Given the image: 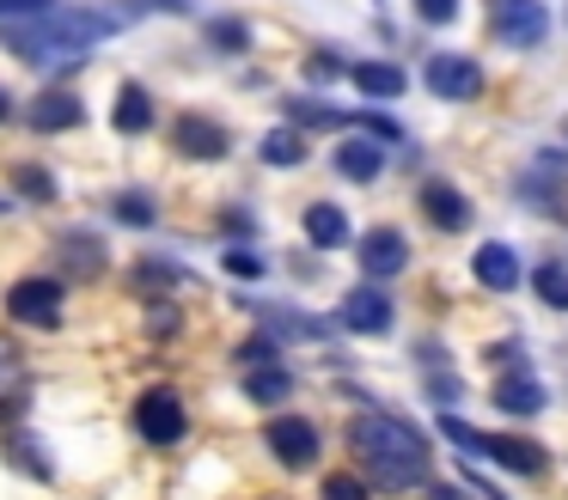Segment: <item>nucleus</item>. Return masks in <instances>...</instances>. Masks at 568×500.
Listing matches in <instances>:
<instances>
[{"instance_id": "5", "label": "nucleus", "mask_w": 568, "mask_h": 500, "mask_svg": "<svg viewBox=\"0 0 568 500\" xmlns=\"http://www.w3.org/2000/svg\"><path fill=\"white\" fill-rule=\"evenodd\" d=\"M495 37L507 49H538L550 37V7L544 0H495Z\"/></svg>"}, {"instance_id": "20", "label": "nucleus", "mask_w": 568, "mask_h": 500, "mask_svg": "<svg viewBox=\"0 0 568 500\" xmlns=\"http://www.w3.org/2000/svg\"><path fill=\"white\" fill-rule=\"evenodd\" d=\"M348 73H355V85L367 98H404V85H409V73L392 68V61H361V68H348Z\"/></svg>"}, {"instance_id": "38", "label": "nucleus", "mask_w": 568, "mask_h": 500, "mask_svg": "<svg viewBox=\"0 0 568 500\" xmlns=\"http://www.w3.org/2000/svg\"><path fill=\"white\" fill-rule=\"evenodd\" d=\"M428 500H470V494H465V488H453V482H434Z\"/></svg>"}, {"instance_id": "34", "label": "nucleus", "mask_w": 568, "mask_h": 500, "mask_svg": "<svg viewBox=\"0 0 568 500\" xmlns=\"http://www.w3.org/2000/svg\"><path fill=\"white\" fill-rule=\"evenodd\" d=\"M55 0H0V19H38V12H50Z\"/></svg>"}, {"instance_id": "11", "label": "nucleus", "mask_w": 568, "mask_h": 500, "mask_svg": "<svg viewBox=\"0 0 568 500\" xmlns=\"http://www.w3.org/2000/svg\"><path fill=\"white\" fill-rule=\"evenodd\" d=\"M343 329H355V336H385V329H392V299H385L379 287H355L343 299Z\"/></svg>"}, {"instance_id": "29", "label": "nucleus", "mask_w": 568, "mask_h": 500, "mask_svg": "<svg viewBox=\"0 0 568 500\" xmlns=\"http://www.w3.org/2000/svg\"><path fill=\"white\" fill-rule=\"evenodd\" d=\"M239 366H245V373H251V366H275V341H270V329H263V336H251L245 348H239Z\"/></svg>"}, {"instance_id": "14", "label": "nucleus", "mask_w": 568, "mask_h": 500, "mask_svg": "<svg viewBox=\"0 0 568 500\" xmlns=\"http://www.w3.org/2000/svg\"><path fill=\"white\" fill-rule=\"evenodd\" d=\"M111 122H116V134H148L153 129V98H148V85H116V104H111Z\"/></svg>"}, {"instance_id": "28", "label": "nucleus", "mask_w": 568, "mask_h": 500, "mask_svg": "<svg viewBox=\"0 0 568 500\" xmlns=\"http://www.w3.org/2000/svg\"><path fill=\"white\" fill-rule=\"evenodd\" d=\"M221 263H226V275H239V280H257V275H263V256H257V251H245V244H233V251H226Z\"/></svg>"}, {"instance_id": "12", "label": "nucleus", "mask_w": 568, "mask_h": 500, "mask_svg": "<svg viewBox=\"0 0 568 500\" xmlns=\"http://www.w3.org/2000/svg\"><path fill=\"white\" fill-rule=\"evenodd\" d=\"M422 214H428L440 232H465L470 226V202L453 190V183H440V177L422 183Z\"/></svg>"}, {"instance_id": "25", "label": "nucleus", "mask_w": 568, "mask_h": 500, "mask_svg": "<svg viewBox=\"0 0 568 500\" xmlns=\"http://www.w3.org/2000/svg\"><path fill=\"white\" fill-rule=\"evenodd\" d=\"M111 214L123 220V226H153V195H141V190H123L111 202Z\"/></svg>"}, {"instance_id": "10", "label": "nucleus", "mask_w": 568, "mask_h": 500, "mask_svg": "<svg viewBox=\"0 0 568 500\" xmlns=\"http://www.w3.org/2000/svg\"><path fill=\"white\" fill-rule=\"evenodd\" d=\"M470 275H477L489 293H514V287H519V256H514V244H501V238L477 244V256H470Z\"/></svg>"}, {"instance_id": "31", "label": "nucleus", "mask_w": 568, "mask_h": 500, "mask_svg": "<svg viewBox=\"0 0 568 500\" xmlns=\"http://www.w3.org/2000/svg\"><path fill=\"white\" fill-rule=\"evenodd\" d=\"M324 500H367V482H361V476H331V482H324Z\"/></svg>"}, {"instance_id": "8", "label": "nucleus", "mask_w": 568, "mask_h": 500, "mask_svg": "<svg viewBox=\"0 0 568 500\" xmlns=\"http://www.w3.org/2000/svg\"><path fill=\"white\" fill-rule=\"evenodd\" d=\"M263 439H270V451L287 463V470H306V463L318 458V427H312L306 415H275Z\"/></svg>"}, {"instance_id": "27", "label": "nucleus", "mask_w": 568, "mask_h": 500, "mask_svg": "<svg viewBox=\"0 0 568 500\" xmlns=\"http://www.w3.org/2000/svg\"><path fill=\"white\" fill-rule=\"evenodd\" d=\"M209 43L214 49H251V31H245V19H209Z\"/></svg>"}, {"instance_id": "24", "label": "nucleus", "mask_w": 568, "mask_h": 500, "mask_svg": "<svg viewBox=\"0 0 568 500\" xmlns=\"http://www.w3.org/2000/svg\"><path fill=\"white\" fill-rule=\"evenodd\" d=\"M287 116H294L300 129H343V122H348L336 104H306V98H294V104H287Z\"/></svg>"}, {"instance_id": "26", "label": "nucleus", "mask_w": 568, "mask_h": 500, "mask_svg": "<svg viewBox=\"0 0 568 500\" xmlns=\"http://www.w3.org/2000/svg\"><path fill=\"white\" fill-rule=\"evenodd\" d=\"M13 183H19V195H31V202H55V177L43 165H13Z\"/></svg>"}, {"instance_id": "37", "label": "nucleus", "mask_w": 568, "mask_h": 500, "mask_svg": "<svg viewBox=\"0 0 568 500\" xmlns=\"http://www.w3.org/2000/svg\"><path fill=\"white\" fill-rule=\"evenodd\" d=\"M428 390H434V397H440V402H453V397H458V378L434 373V378H428Z\"/></svg>"}, {"instance_id": "2", "label": "nucleus", "mask_w": 568, "mask_h": 500, "mask_svg": "<svg viewBox=\"0 0 568 500\" xmlns=\"http://www.w3.org/2000/svg\"><path fill=\"white\" fill-rule=\"evenodd\" d=\"M348 446H355V458L367 463V476L379 488H409L428 476V439H422V427H409L404 415H361L355 427H348Z\"/></svg>"}, {"instance_id": "15", "label": "nucleus", "mask_w": 568, "mask_h": 500, "mask_svg": "<svg viewBox=\"0 0 568 500\" xmlns=\"http://www.w3.org/2000/svg\"><path fill=\"white\" fill-rule=\"evenodd\" d=\"M331 165L343 171L348 183H373V177L385 171V153L367 141V134H355V141H343V146H336V159H331Z\"/></svg>"}, {"instance_id": "13", "label": "nucleus", "mask_w": 568, "mask_h": 500, "mask_svg": "<svg viewBox=\"0 0 568 500\" xmlns=\"http://www.w3.org/2000/svg\"><path fill=\"white\" fill-rule=\"evenodd\" d=\"M172 141H178V153H190V159H221L226 146H233V141H226V129H221V122H209V116H184Z\"/></svg>"}, {"instance_id": "32", "label": "nucleus", "mask_w": 568, "mask_h": 500, "mask_svg": "<svg viewBox=\"0 0 568 500\" xmlns=\"http://www.w3.org/2000/svg\"><path fill=\"white\" fill-rule=\"evenodd\" d=\"M416 19L422 24H453L458 19V0H416Z\"/></svg>"}, {"instance_id": "16", "label": "nucleus", "mask_w": 568, "mask_h": 500, "mask_svg": "<svg viewBox=\"0 0 568 500\" xmlns=\"http://www.w3.org/2000/svg\"><path fill=\"white\" fill-rule=\"evenodd\" d=\"M495 402H501L507 415H538L544 409V385L531 378V366H514V373L495 385Z\"/></svg>"}, {"instance_id": "21", "label": "nucleus", "mask_w": 568, "mask_h": 500, "mask_svg": "<svg viewBox=\"0 0 568 500\" xmlns=\"http://www.w3.org/2000/svg\"><path fill=\"white\" fill-rule=\"evenodd\" d=\"M257 153H263V165L294 171L300 159H306V134H300V129H270V134H263V146H257Z\"/></svg>"}, {"instance_id": "39", "label": "nucleus", "mask_w": 568, "mask_h": 500, "mask_svg": "<svg viewBox=\"0 0 568 500\" xmlns=\"http://www.w3.org/2000/svg\"><path fill=\"white\" fill-rule=\"evenodd\" d=\"M7 116H13V98H7V92H0V122H7Z\"/></svg>"}, {"instance_id": "33", "label": "nucleus", "mask_w": 568, "mask_h": 500, "mask_svg": "<svg viewBox=\"0 0 568 500\" xmlns=\"http://www.w3.org/2000/svg\"><path fill=\"white\" fill-rule=\"evenodd\" d=\"M141 287H178V280H184V268H165V263H141Z\"/></svg>"}, {"instance_id": "1", "label": "nucleus", "mask_w": 568, "mask_h": 500, "mask_svg": "<svg viewBox=\"0 0 568 500\" xmlns=\"http://www.w3.org/2000/svg\"><path fill=\"white\" fill-rule=\"evenodd\" d=\"M129 19H116V12H99V7H74V12H38V19L26 24H7V49L13 55H26L31 68H74L87 49H99L104 37H116Z\"/></svg>"}, {"instance_id": "17", "label": "nucleus", "mask_w": 568, "mask_h": 500, "mask_svg": "<svg viewBox=\"0 0 568 500\" xmlns=\"http://www.w3.org/2000/svg\"><path fill=\"white\" fill-rule=\"evenodd\" d=\"M80 116H87V110H80V98H74V92H43L38 104H31V129H43V134L74 129Z\"/></svg>"}, {"instance_id": "9", "label": "nucleus", "mask_w": 568, "mask_h": 500, "mask_svg": "<svg viewBox=\"0 0 568 500\" xmlns=\"http://www.w3.org/2000/svg\"><path fill=\"white\" fill-rule=\"evenodd\" d=\"M404 263H409V244H404V232H397V226H373L367 238H361V268H367L373 280L404 275Z\"/></svg>"}, {"instance_id": "18", "label": "nucleus", "mask_w": 568, "mask_h": 500, "mask_svg": "<svg viewBox=\"0 0 568 500\" xmlns=\"http://www.w3.org/2000/svg\"><path fill=\"white\" fill-rule=\"evenodd\" d=\"M306 238L318 244V251L348 244V214H343L336 202H312V207H306Z\"/></svg>"}, {"instance_id": "6", "label": "nucleus", "mask_w": 568, "mask_h": 500, "mask_svg": "<svg viewBox=\"0 0 568 500\" xmlns=\"http://www.w3.org/2000/svg\"><path fill=\"white\" fill-rule=\"evenodd\" d=\"M135 427H141V439H148V446H178V439H184V427H190L184 397H178V390H148V397L135 402Z\"/></svg>"}, {"instance_id": "22", "label": "nucleus", "mask_w": 568, "mask_h": 500, "mask_svg": "<svg viewBox=\"0 0 568 500\" xmlns=\"http://www.w3.org/2000/svg\"><path fill=\"white\" fill-rule=\"evenodd\" d=\"M287 390H294V378H287L282 366H251L245 373V397L251 402H282Z\"/></svg>"}, {"instance_id": "4", "label": "nucleus", "mask_w": 568, "mask_h": 500, "mask_svg": "<svg viewBox=\"0 0 568 500\" xmlns=\"http://www.w3.org/2000/svg\"><path fill=\"white\" fill-rule=\"evenodd\" d=\"M7 312H13L19 324H31V329H55V324H62V280H50V275L13 280V293H7Z\"/></svg>"}, {"instance_id": "19", "label": "nucleus", "mask_w": 568, "mask_h": 500, "mask_svg": "<svg viewBox=\"0 0 568 500\" xmlns=\"http://www.w3.org/2000/svg\"><path fill=\"white\" fill-rule=\"evenodd\" d=\"M556 183H568V153H562V159H556V153L531 159V171L519 177V195H526V202H550Z\"/></svg>"}, {"instance_id": "35", "label": "nucleus", "mask_w": 568, "mask_h": 500, "mask_svg": "<svg viewBox=\"0 0 568 500\" xmlns=\"http://www.w3.org/2000/svg\"><path fill=\"white\" fill-rule=\"evenodd\" d=\"M336 73H343V61H336V55H312L306 61V80H336Z\"/></svg>"}, {"instance_id": "36", "label": "nucleus", "mask_w": 568, "mask_h": 500, "mask_svg": "<svg viewBox=\"0 0 568 500\" xmlns=\"http://www.w3.org/2000/svg\"><path fill=\"white\" fill-rule=\"evenodd\" d=\"M361 129H373V134H379V141H397V134H404V129H397L392 116H373V110H367V116H361Z\"/></svg>"}, {"instance_id": "7", "label": "nucleus", "mask_w": 568, "mask_h": 500, "mask_svg": "<svg viewBox=\"0 0 568 500\" xmlns=\"http://www.w3.org/2000/svg\"><path fill=\"white\" fill-rule=\"evenodd\" d=\"M422 80H428V92L446 98V104H465V98L483 92V68L470 55H434L428 68H422Z\"/></svg>"}, {"instance_id": "30", "label": "nucleus", "mask_w": 568, "mask_h": 500, "mask_svg": "<svg viewBox=\"0 0 568 500\" xmlns=\"http://www.w3.org/2000/svg\"><path fill=\"white\" fill-rule=\"evenodd\" d=\"M68 251H74V268H80V275L104 268V244H92V238H68Z\"/></svg>"}, {"instance_id": "23", "label": "nucleus", "mask_w": 568, "mask_h": 500, "mask_svg": "<svg viewBox=\"0 0 568 500\" xmlns=\"http://www.w3.org/2000/svg\"><path fill=\"white\" fill-rule=\"evenodd\" d=\"M538 299L550 312H568V263H544L538 268Z\"/></svg>"}, {"instance_id": "3", "label": "nucleus", "mask_w": 568, "mask_h": 500, "mask_svg": "<svg viewBox=\"0 0 568 500\" xmlns=\"http://www.w3.org/2000/svg\"><path fill=\"white\" fill-rule=\"evenodd\" d=\"M440 433L453 439V446H465V451H483L489 463H501V470H514V476H538L544 470V446L514 439V433H477V427H465L453 409L440 415Z\"/></svg>"}]
</instances>
